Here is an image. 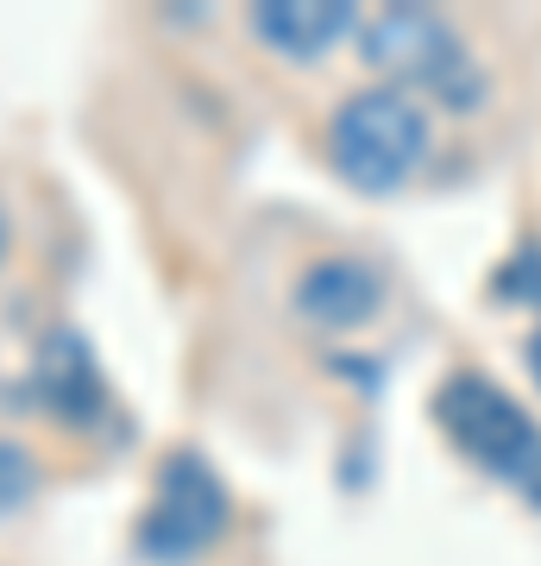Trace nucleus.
<instances>
[{
	"label": "nucleus",
	"mask_w": 541,
	"mask_h": 566,
	"mask_svg": "<svg viewBox=\"0 0 541 566\" xmlns=\"http://www.w3.org/2000/svg\"><path fill=\"white\" fill-rule=\"evenodd\" d=\"M365 63L384 76V88L416 95L422 107L435 102L447 114H479L485 102V70L466 51L460 25L435 7H384L360 25Z\"/></svg>",
	"instance_id": "nucleus-1"
},
{
	"label": "nucleus",
	"mask_w": 541,
	"mask_h": 566,
	"mask_svg": "<svg viewBox=\"0 0 541 566\" xmlns=\"http://www.w3.org/2000/svg\"><path fill=\"white\" fill-rule=\"evenodd\" d=\"M290 303L309 327H327V334H346V327H365L384 308V271L372 259H353V252H334V259H315L296 277Z\"/></svg>",
	"instance_id": "nucleus-6"
},
{
	"label": "nucleus",
	"mask_w": 541,
	"mask_h": 566,
	"mask_svg": "<svg viewBox=\"0 0 541 566\" xmlns=\"http://www.w3.org/2000/svg\"><path fill=\"white\" fill-rule=\"evenodd\" d=\"M0 259H7V221H0Z\"/></svg>",
	"instance_id": "nucleus-11"
},
{
	"label": "nucleus",
	"mask_w": 541,
	"mask_h": 566,
	"mask_svg": "<svg viewBox=\"0 0 541 566\" xmlns=\"http://www.w3.org/2000/svg\"><path fill=\"white\" fill-rule=\"evenodd\" d=\"M32 397L44 403V416L76 434H95L114 416V397H107V378L95 365V346L82 340L76 327H51L39 340V359H32Z\"/></svg>",
	"instance_id": "nucleus-5"
},
{
	"label": "nucleus",
	"mask_w": 541,
	"mask_h": 566,
	"mask_svg": "<svg viewBox=\"0 0 541 566\" xmlns=\"http://www.w3.org/2000/svg\"><path fill=\"white\" fill-rule=\"evenodd\" d=\"M529 371H535V385H541V322H535V334H529Z\"/></svg>",
	"instance_id": "nucleus-10"
},
{
	"label": "nucleus",
	"mask_w": 541,
	"mask_h": 566,
	"mask_svg": "<svg viewBox=\"0 0 541 566\" xmlns=\"http://www.w3.org/2000/svg\"><path fill=\"white\" fill-rule=\"evenodd\" d=\"M435 151V120L416 95L403 88H353L334 114H327V164L353 182L360 196H391L416 177Z\"/></svg>",
	"instance_id": "nucleus-2"
},
{
	"label": "nucleus",
	"mask_w": 541,
	"mask_h": 566,
	"mask_svg": "<svg viewBox=\"0 0 541 566\" xmlns=\"http://www.w3.org/2000/svg\"><path fill=\"white\" fill-rule=\"evenodd\" d=\"M435 422L485 479L517 485L541 504V422L485 371H447L435 390Z\"/></svg>",
	"instance_id": "nucleus-3"
},
{
	"label": "nucleus",
	"mask_w": 541,
	"mask_h": 566,
	"mask_svg": "<svg viewBox=\"0 0 541 566\" xmlns=\"http://www.w3.org/2000/svg\"><path fill=\"white\" fill-rule=\"evenodd\" d=\"M39 497V460L20 441H0V516H13Z\"/></svg>",
	"instance_id": "nucleus-8"
},
{
	"label": "nucleus",
	"mask_w": 541,
	"mask_h": 566,
	"mask_svg": "<svg viewBox=\"0 0 541 566\" xmlns=\"http://www.w3.org/2000/svg\"><path fill=\"white\" fill-rule=\"evenodd\" d=\"M227 523H233V497H227L221 472L201 453L177 447L158 465V485H152V504H145L133 542H139V554L152 566H189L196 554H208L221 542Z\"/></svg>",
	"instance_id": "nucleus-4"
},
{
	"label": "nucleus",
	"mask_w": 541,
	"mask_h": 566,
	"mask_svg": "<svg viewBox=\"0 0 541 566\" xmlns=\"http://www.w3.org/2000/svg\"><path fill=\"white\" fill-rule=\"evenodd\" d=\"M498 290L510 296V303H541V252H535V245H529L522 259H510V264H503Z\"/></svg>",
	"instance_id": "nucleus-9"
},
{
	"label": "nucleus",
	"mask_w": 541,
	"mask_h": 566,
	"mask_svg": "<svg viewBox=\"0 0 541 566\" xmlns=\"http://www.w3.org/2000/svg\"><path fill=\"white\" fill-rule=\"evenodd\" d=\"M353 25H360V7H346V0H259L252 7V39L290 63H315Z\"/></svg>",
	"instance_id": "nucleus-7"
}]
</instances>
